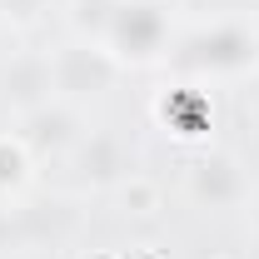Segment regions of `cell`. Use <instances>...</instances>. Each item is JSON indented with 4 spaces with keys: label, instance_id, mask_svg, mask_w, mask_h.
Masks as SVG:
<instances>
[{
    "label": "cell",
    "instance_id": "3957f363",
    "mask_svg": "<svg viewBox=\"0 0 259 259\" xmlns=\"http://www.w3.org/2000/svg\"><path fill=\"white\" fill-rule=\"evenodd\" d=\"M50 75H55V95L60 100H85L105 95L120 75V60L100 45V40H70L50 55Z\"/></svg>",
    "mask_w": 259,
    "mask_h": 259
},
{
    "label": "cell",
    "instance_id": "ba28073f",
    "mask_svg": "<svg viewBox=\"0 0 259 259\" xmlns=\"http://www.w3.org/2000/svg\"><path fill=\"white\" fill-rule=\"evenodd\" d=\"M160 115H164V125H175L185 140H194V135L209 130V95L194 90V85H180V90L160 105Z\"/></svg>",
    "mask_w": 259,
    "mask_h": 259
},
{
    "label": "cell",
    "instance_id": "52a82bcc",
    "mask_svg": "<svg viewBox=\"0 0 259 259\" xmlns=\"http://www.w3.org/2000/svg\"><path fill=\"white\" fill-rule=\"evenodd\" d=\"M190 199L204 204V209H234L244 199V169H239V160L220 155V150L199 155L190 164Z\"/></svg>",
    "mask_w": 259,
    "mask_h": 259
},
{
    "label": "cell",
    "instance_id": "277c9868",
    "mask_svg": "<svg viewBox=\"0 0 259 259\" xmlns=\"http://www.w3.org/2000/svg\"><path fill=\"white\" fill-rule=\"evenodd\" d=\"M0 100L15 110V115H30L40 105H50L55 95V75H50V55H35V50H20L0 65Z\"/></svg>",
    "mask_w": 259,
    "mask_h": 259
},
{
    "label": "cell",
    "instance_id": "6da1fadb",
    "mask_svg": "<svg viewBox=\"0 0 259 259\" xmlns=\"http://www.w3.org/2000/svg\"><path fill=\"white\" fill-rule=\"evenodd\" d=\"M169 35H175L169 0H120L110 35H105V50L120 65H150L169 50Z\"/></svg>",
    "mask_w": 259,
    "mask_h": 259
},
{
    "label": "cell",
    "instance_id": "8992f818",
    "mask_svg": "<svg viewBox=\"0 0 259 259\" xmlns=\"http://www.w3.org/2000/svg\"><path fill=\"white\" fill-rule=\"evenodd\" d=\"M70 155H75V180L90 185V190H110V185L130 180V150L110 130H85V140Z\"/></svg>",
    "mask_w": 259,
    "mask_h": 259
},
{
    "label": "cell",
    "instance_id": "9c48e42d",
    "mask_svg": "<svg viewBox=\"0 0 259 259\" xmlns=\"http://www.w3.org/2000/svg\"><path fill=\"white\" fill-rule=\"evenodd\" d=\"M115 5H120V0H70V25H75V35L105 45L110 20H115Z\"/></svg>",
    "mask_w": 259,
    "mask_h": 259
},
{
    "label": "cell",
    "instance_id": "5b68a950",
    "mask_svg": "<svg viewBox=\"0 0 259 259\" xmlns=\"http://www.w3.org/2000/svg\"><path fill=\"white\" fill-rule=\"evenodd\" d=\"M80 140H85V125L70 100H50L30 115H20V145L30 155H70Z\"/></svg>",
    "mask_w": 259,
    "mask_h": 259
},
{
    "label": "cell",
    "instance_id": "30bf717a",
    "mask_svg": "<svg viewBox=\"0 0 259 259\" xmlns=\"http://www.w3.org/2000/svg\"><path fill=\"white\" fill-rule=\"evenodd\" d=\"M25 164H30V150L20 145V135H15V140L0 135V194L15 190V185L25 180Z\"/></svg>",
    "mask_w": 259,
    "mask_h": 259
},
{
    "label": "cell",
    "instance_id": "8fae6325",
    "mask_svg": "<svg viewBox=\"0 0 259 259\" xmlns=\"http://www.w3.org/2000/svg\"><path fill=\"white\" fill-rule=\"evenodd\" d=\"M45 10H50V0H0V20H10V25H35Z\"/></svg>",
    "mask_w": 259,
    "mask_h": 259
},
{
    "label": "cell",
    "instance_id": "7a4b0ae2",
    "mask_svg": "<svg viewBox=\"0 0 259 259\" xmlns=\"http://www.w3.org/2000/svg\"><path fill=\"white\" fill-rule=\"evenodd\" d=\"M180 65L194 75H239L259 65V30L249 20H214L180 45Z\"/></svg>",
    "mask_w": 259,
    "mask_h": 259
},
{
    "label": "cell",
    "instance_id": "7c38bea8",
    "mask_svg": "<svg viewBox=\"0 0 259 259\" xmlns=\"http://www.w3.org/2000/svg\"><path fill=\"white\" fill-rule=\"evenodd\" d=\"M254 234H259V199H254Z\"/></svg>",
    "mask_w": 259,
    "mask_h": 259
},
{
    "label": "cell",
    "instance_id": "4fadbf2b",
    "mask_svg": "<svg viewBox=\"0 0 259 259\" xmlns=\"http://www.w3.org/2000/svg\"><path fill=\"white\" fill-rule=\"evenodd\" d=\"M254 259H259V234H254Z\"/></svg>",
    "mask_w": 259,
    "mask_h": 259
}]
</instances>
